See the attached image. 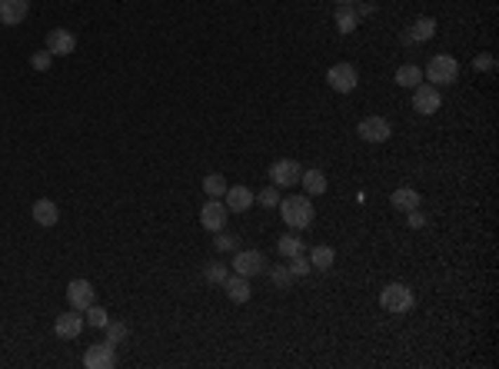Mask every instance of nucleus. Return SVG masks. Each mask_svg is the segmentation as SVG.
Wrapping results in <instances>:
<instances>
[{
  "label": "nucleus",
  "instance_id": "nucleus-31",
  "mask_svg": "<svg viewBox=\"0 0 499 369\" xmlns=\"http://www.w3.org/2000/svg\"><path fill=\"white\" fill-rule=\"evenodd\" d=\"M51 60H53L51 51H37L34 57H30V67H34V70H47V67H51Z\"/></svg>",
  "mask_w": 499,
  "mask_h": 369
},
{
  "label": "nucleus",
  "instance_id": "nucleus-20",
  "mask_svg": "<svg viewBox=\"0 0 499 369\" xmlns=\"http://www.w3.org/2000/svg\"><path fill=\"white\" fill-rule=\"evenodd\" d=\"M300 183L307 187L310 196H320V193H326V177H323L320 170H303V177H300Z\"/></svg>",
  "mask_w": 499,
  "mask_h": 369
},
{
  "label": "nucleus",
  "instance_id": "nucleus-10",
  "mask_svg": "<svg viewBox=\"0 0 499 369\" xmlns=\"http://www.w3.org/2000/svg\"><path fill=\"white\" fill-rule=\"evenodd\" d=\"M227 217H230V210H227V203H220V200H206V206L200 210V223L210 233H220V229L227 227Z\"/></svg>",
  "mask_w": 499,
  "mask_h": 369
},
{
  "label": "nucleus",
  "instance_id": "nucleus-35",
  "mask_svg": "<svg viewBox=\"0 0 499 369\" xmlns=\"http://www.w3.org/2000/svg\"><path fill=\"white\" fill-rule=\"evenodd\" d=\"M476 70H493V57H476Z\"/></svg>",
  "mask_w": 499,
  "mask_h": 369
},
{
  "label": "nucleus",
  "instance_id": "nucleus-14",
  "mask_svg": "<svg viewBox=\"0 0 499 369\" xmlns=\"http://www.w3.org/2000/svg\"><path fill=\"white\" fill-rule=\"evenodd\" d=\"M67 300H70V306L74 309H87V306H93V286H90L87 280H70V286H67Z\"/></svg>",
  "mask_w": 499,
  "mask_h": 369
},
{
  "label": "nucleus",
  "instance_id": "nucleus-19",
  "mask_svg": "<svg viewBox=\"0 0 499 369\" xmlns=\"http://www.w3.org/2000/svg\"><path fill=\"white\" fill-rule=\"evenodd\" d=\"M30 213H34V220H37L40 227H53V223L60 220V210H57V203H53V200H37Z\"/></svg>",
  "mask_w": 499,
  "mask_h": 369
},
{
  "label": "nucleus",
  "instance_id": "nucleus-28",
  "mask_svg": "<svg viewBox=\"0 0 499 369\" xmlns=\"http://www.w3.org/2000/svg\"><path fill=\"white\" fill-rule=\"evenodd\" d=\"M336 24H340L343 34H350V30L357 27V11H353V7H340V11H336Z\"/></svg>",
  "mask_w": 499,
  "mask_h": 369
},
{
  "label": "nucleus",
  "instance_id": "nucleus-17",
  "mask_svg": "<svg viewBox=\"0 0 499 369\" xmlns=\"http://www.w3.org/2000/svg\"><path fill=\"white\" fill-rule=\"evenodd\" d=\"M390 203L397 206L399 213H410V210H420L423 196L413 187H399V190H393V196H390Z\"/></svg>",
  "mask_w": 499,
  "mask_h": 369
},
{
  "label": "nucleus",
  "instance_id": "nucleus-18",
  "mask_svg": "<svg viewBox=\"0 0 499 369\" xmlns=\"http://www.w3.org/2000/svg\"><path fill=\"white\" fill-rule=\"evenodd\" d=\"M433 34H436V20L423 17V20H416V24H413V30H406V34H403V43H406V47H413V43H423V40H430Z\"/></svg>",
  "mask_w": 499,
  "mask_h": 369
},
{
  "label": "nucleus",
  "instance_id": "nucleus-37",
  "mask_svg": "<svg viewBox=\"0 0 499 369\" xmlns=\"http://www.w3.org/2000/svg\"><path fill=\"white\" fill-rule=\"evenodd\" d=\"M359 0H340V7H357Z\"/></svg>",
  "mask_w": 499,
  "mask_h": 369
},
{
  "label": "nucleus",
  "instance_id": "nucleus-27",
  "mask_svg": "<svg viewBox=\"0 0 499 369\" xmlns=\"http://www.w3.org/2000/svg\"><path fill=\"white\" fill-rule=\"evenodd\" d=\"M103 330H107V343H114V346H120V343H124V340L130 336V330L124 326V323H117V319H110Z\"/></svg>",
  "mask_w": 499,
  "mask_h": 369
},
{
  "label": "nucleus",
  "instance_id": "nucleus-32",
  "mask_svg": "<svg viewBox=\"0 0 499 369\" xmlns=\"http://www.w3.org/2000/svg\"><path fill=\"white\" fill-rule=\"evenodd\" d=\"M310 269H313V267H310V260H303V253L293 256V267H290V273H293V276H307Z\"/></svg>",
  "mask_w": 499,
  "mask_h": 369
},
{
  "label": "nucleus",
  "instance_id": "nucleus-26",
  "mask_svg": "<svg viewBox=\"0 0 499 369\" xmlns=\"http://www.w3.org/2000/svg\"><path fill=\"white\" fill-rule=\"evenodd\" d=\"M230 276V269H227V263H217V260H210L204 267V280L206 283H223Z\"/></svg>",
  "mask_w": 499,
  "mask_h": 369
},
{
  "label": "nucleus",
  "instance_id": "nucleus-21",
  "mask_svg": "<svg viewBox=\"0 0 499 369\" xmlns=\"http://www.w3.org/2000/svg\"><path fill=\"white\" fill-rule=\"evenodd\" d=\"M397 83H399V87H410V90L420 87V83H423V70L416 64H403L397 70Z\"/></svg>",
  "mask_w": 499,
  "mask_h": 369
},
{
  "label": "nucleus",
  "instance_id": "nucleus-1",
  "mask_svg": "<svg viewBox=\"0 0 499 369\" xmlns=\"http://www.w3.org/2000/svg\"><path fill=\"white\" fill-rule=\"evenodd\" d=\"M280 217L290 229H307L313 223V203H310V196H286V200H280Z\"/></svg>",
  "mask_w": 499,
  "mask_h": 369
},
{
  "label": "nucleus",
  "instance_id": "nucleus-2",
  "mask_svg": "<svg viewBox=\"0 0 499 369\" xmlns=\"http://www.w3.org/2000/svg\"><path fill=\"white\" fill-rule=\"evenodd\" d=\"M380 303H383L386 313H410L413 306H416V296H413L410 286H403V283H390L383 293H380Z\"/></svg>",
  "mask_w": 499,
  "mask_h": 369
},
{
  "label": "nucleus",
  "instance_id": "nucleus-16",
  "mask_svg": "<svg viewBox=\"0 0 499 369\" xmlns=\"http://www.w3.org/2000/svg\"><path fill=\"white\" fill-rule=\"evenodd\" d=\"M223 286H227V296H230L233 303H250V296H253V290H250V280H246V276H240V273L227 276V280H223Z\"/></svg>",
  "mask_w": 499,
  "mask_h": 369
},
{
  "label": "nucleus",
  "instance_id": "nucleus-5",
  "mask_svg": "<svg viewBox=\"0 0 499 369\" xmlns=\"http://www.w3.org/2000/svg\"><path fill=\"white\" fill-rule=\"evenodd\" d=\"M326 83H330L333 90H340V93H353L359 83V74L353 64H333L330 70H326Z\"/></svg>",
  "mask_w": 499,
  "mask_h": 369
},
{
  "label": "nucleus",
  "instance_id": "nucleus-29",
  "mask_svg": "<svg viewBox=\"0 0 499 369\" xmlns=\"http://www.w3.org/2000/svg\"><path fill=\"white\" fill-rule=\"evenodd\" d=\"M217 250H223V253H230V250H240V236H233V233H223V229H220L217 233Z\"/></svg>",
  "mask_w": 499,
  "mask_h": 369
},
{
  "label": "nucleus",
  "instance_id": "nucleus-9",
  "mask_svg": "<svg viewBox=\"0 0 499 369\" xmlns=\"http://www.w3.org/2000/svg\"><path fill=\"white\" fill-rule=\"evenodd\" d=\"M84 366H87V369H114V366H117L114 343H97V346H90L87 353H84Z\"/></svg>",
  "mask_w": 499,
  "mask_h": 369
},
{
  "label": "nucleus",
  "instance_id": "nucleus-36",
  "mask_svg": "<svg viewBox=\"0 0 499 369\" xmlns=\"http://www.w3.org/2000/svg\"><path fill=\"white\" fill-rule=\"evenodd\" d=\"M366 13H373V7H370V4H359V7H357V17H366Z\"/></svg>",
  "mask_w": 499,
  "mask_h": 369
},
{
  "label": "nucleus",
  "instance_id": "nucleus-13",
  "mask_svg": "<svg viewBox=\"0 0 499 369\" xmlns=\"http://www.w3.org/2000/svg\"><path fill=\"white\" fill-rule=\"evenodd\" d=\"M27 11H30V0H0V24L4 27L24 24Z\"/></svg>",
  "mask_w": 499,
  "mask_h": 369
},
{
  "label": "nucleus",
  "instance_id": "nucleus-23",
  "mask_svg": "<svg viewBox=\"0 0 499 369\" xmlns=\"http://www.w3.org/2000/svg\"><path fill=\"white\" fill-rule=\"evenodd\" d=\"M204 193L210 196V200H220V196L227 193V180L220 177V173H210V177H204Z\"/></svg>",
  "mask_w": 499,
  "mask_h": 369
},
{
  "label": "nucleus",
  "instance_id": "nucleus-25",
  "mask_svg": "<svg viewBox=\"0 0 499 369\" xmlns=\"http://www.w3.org/2000/svg\"><path fill=\"white\" fill-rule=\"evenodd\" d=\"M277 250H280L286 260H293V256H300L303 253V243L296 240L293 233H286V236H280V243H277Z\"/></svg>",
  "mask_w": 499,
  "mask_h": 369
},
{
  "label": "nucleus",
  "instance_id": "nucleus-22",
  "mask_svg": "<svg viewBox=\"0 0 499 369\" xmlns=\"http://www.w3.org/2000/svg\"><path fill=\"white\" fill-rule=\"evenodd\" d=\"M333 260H336V253H333L330 246H317V250H313V256H310V267L320 269V273H326V269L333 267Z\"/></svg>",
  "mask_w": 499,
  "mask_h": 369
},
{
  "label": "nucleus",
  "instance_id": "nucleus-24",
  "mask_svg": "<svg viewBox=\"0 0 499 369\" xmlns=\"http://www.w3.org/2000/svg\"><path fill=\"white\" fill-rule=\"evenodd\" d=\"M84 319H87V326H93V330H103V326L110 323V316H107V309H100L97 303L84 309Z\"/></svg>",
  "mask_w": 499,
  "mask_h": 369
},
{
  "label": "nucleus",
  "instance_id": "nucleus-15",
  "mask_svg": "<svg viewBox=\"0 0 499 369\" xmlns=\"http://www.w3.org/2000/svg\"><path fill=\"white\" fill-rule=\"evenodd\" d=\"M227 210L230 213H246L250 206H253V193H250V187H227Z\"/></svg>",
  "mask_w": 499,
  "mask_h": 369
},
{
  "label": "nucleus",
  "instance_id": "nucleus-12",
  "mask_svg": "<svg viewBox=\"0 0 499 369\" xmlns=\"http://www.w3.org/2000/svg\"><path fill=\"white\" fill-rule=\"evenodd\" d=\"M47 51L53 57H67V53L77 51V37L70 30H64V27H53L51 34H47Z\"/></svg>",
  "mask_w": 499,
  "mask_h": 369
},
{
  "label": "nucleus",
  "instance_id": "nucleus-4",
  "mask_svg": "<svg viewBox=\"0 0 499 369\" xmlns=\"http://www.w3.org/2000/svg\"><path fill=\"white\" fill-rule=\"evenodd\" d=\"M233 273H240V276H256V273H267V256L260 253V250H233Z\"/></svg>",
  "mask_w": 499,
  "mask_h": 369
},
{
  "label": "nucleus",
  "instance_id": "nucleus-6",
  "mask_svg": "<svg viewBox=\"0 0 499 369\" xmlns=\"http://www.w3.org/2000/svg\"><path fill=\"white\" fill-rule=\"evenodd\" d=\"M84 326H87L84 313H80V309H70V313H60V316L53 319V336H57V340H77Z\"/></svg>",
  "mask_w": 499,
  "mask_h": 369
},
{
  "label": "nucleus",
  "instance_id": "nucleus-7",
  "mask_svg": "<svg viewBox=\"0 0 499 369\" xmlns=\"http://www.w3.org/2000/svg\"><path fill=\"white\" fill-rule=\"evenodd\" d=\"M303 177V170L296 160H277V163L270 166V183L273 187H296Z\"/></svg>",
  "mask_w": 499,
  "mask_h": 369
},
{
  "label": "nucleus",
  "instance_id": "nucleus-30",
  "mask_svg": "<svg viewBox=\"0 0 499 369\" xmlns=\"http://www.w3.org/2000/svg\"><path fill=\"white\" fill-rule=\"evenodd\" d=\"M253 200H260V203L267 206H280V190H277V187H263V190H260V196H253Z\"/></svg>",
  "mask_w": 499,
  "mask_h": 369
},
{
  "label": "nucleus",
  "instance_id": "nucleus-3",
  "mask_svg": "<svg viewBox=\"0 0 499 369\" xmlns=\"http://www.w3.org/2000/svg\"><path fill=\"white\" fill-rule=\"evenodd\" d=\"M426 76L433 80L436 87H449V83L460 76V64H456L449 53H436L433 60L426 64Z\"/></svg>",
  "mask_w": 499,
  "mask_h": 369
},
{
  "label": "nucleus",
  "instance_id": "nucleus-34",
  "mask_svg": "<svg viewBox=\"0 0 499 369\" xmlns=\"http://www.w3.org/2000/svg\"><path fill=\"white\" fill-rule=\"evenodd\" d=\"M423 223H426V217H423L420 210H410V227H413V229H420Z\"/></svg>",
  "mask_w": 499,
  "mask_h": 369
},
{
  "label": "nucleus",
  "instance_id": "nucleus-11",
  "mask_svg": "<svg viewBox=\"0 0 499 369\" xmlns=\"http://www.w3.org/2000/svg\"><path fill=\"white\" fill-rule=\"evenodd\" d=\"M439 103H443V97H439V90L436 87H426V83L413 87V107H416V114H423V116L436 114Z\"/></svg>",
  "mask_w": 499,
  "mask_h": 369
},
{
  "label": "nucleus",
  "instance_id": "nucleus-33",
  "mask_svg": "<svg viewBox=\"0 0 499 369\" xmlns=\"http://www.w3.org/2000/svg\"><path fill=\"white\" fill-rule=\"evenodd\" d=\"M270 276H273V283H277V286H286V283L293 280V273H290V267H277L273 273H270Z\"/></svg>",
  "mask_w": 499,
  "mask_h": 369
},
{
  "label": "nucleus",
  "instance_id": "nucleus-8",
  "mask_svg": "<svg viewBox=\"0 0 499 369\" xmlns=\"http://www.w3.org/2000/svg\"><path fill=\"white\" fill-rule=\"evenodd\" d=\"M357 133H359V140H366V143H383V140H390L393 127H390V120H383V116H366L357 127Z\"/></svg>",
  "mask_w": 499,
  "mask_h": 369
}]
</instances>
